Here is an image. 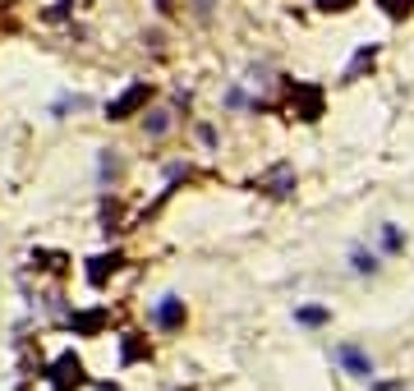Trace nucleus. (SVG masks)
<instances>
[{
	"mask_svg": "<svg viewBox=\"0 0 414 391\" xmlns=\"http://www.w3.org/2000/svg\"><path fill=\"white\" fill-rule=\"evenodd\" d=\"M331 364H336L341 373H350V377H368L373 382V359H368V350H359L354 341H341V346L331 350Z\"/></svg>",
	"mask_w": 414,
	"mask_h": 391,
	"instance_id": "1",
	"label": "nucleus"
},
{
	"mask_svg": "<svg viewBox=\"0 0 414 391\" xmlns=\"http://www.w3.org/2000/svg\"><path fill=\"white\" fill-rule=\"evenodd\" d=\"M378 267H382V262H378V253H373V249H363V244H354V249H350V272H359V277H373Z\"/></svg>",
	"mask_w": 414,
	"mask_h": 391,
	"instance_id": "2",
	"label": "nucleus"
},
{
	"mask_svg": "<svg viewBox=\"0 0 414 391\" xmlns=\"http://www.w3.org/2000/svg\"><path fill=\"white\" fill-rule=\"evenodd\" d=\"M156 322H161V327H175V322H180V299L175 295H166L161 304H156Z\"/></svg>",
	"mask_w": 414,
	"mask_h": 391,
	"instance_id": "3",
	"label": "nucleus"
},
{
	"mask_svg": "<svg viewBox=\"0 0 414 391\" xmlns=\"http://www.w3.org/2000/svg\"><path fill=\"white\" fill-rule=\"evenodd\" d=\"M294 318H299L304 327H322V322H327V309H299Z\"/></svg>",
	"mask_w": 414,
	"mask_h": 391,
	"instance_id": "4",
	"label": "nucleus"
},
{
	"mask_svg": "<svg viewBox=\"0 0 414 391\" xmlns=\"http://www.w3.org/2000/svg\"><path fill=\"white\" fill-rule=\"evenodd\" d=\"M400 244H405V240H400V230H396V226H382V249H387V253H396Z\"/></svg>",
	"mask_w": 414,
	"mask_h": 391,
	"instance_id": "5",
	"label": "nucleus"
}]
</instances>
